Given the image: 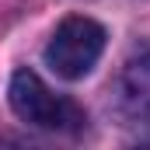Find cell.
<instances>
[{
	"instance_id": "1",
	"label": "cell",
	"mask_w": 150,
	"mask_h": 150,
	"mask_svg": "<svg viewBox=\"0 0 150 150\" xmlns=\"http://www.w3.org/2000/svg\"><path fill=\"white\" fill-rule=\"evenodd\" d=\"M7 98H11V108L21 122L35 126V129H49V133H77L84 129L87 115L77 105L74 98H63L56 94L45 80L32 70H18L11 77V87H7Z\"/></svg>"
},
{
	"instance_id": "2",
	"label": "cell",
	"mask_w": 150,
	"mask_h": 150,
	"mask_svg": "<svg viewBox=\"0 0 150 150\" xmlns=\"http://www.w3.org/2000/svg\"><path fill=\"white\" fill-rule=\"evenodd\" d=\"M105 28L94 21V18H67L52 38H49V45H45V63H49V70L56 77H63V80H80V77H87L94 70V63L101 59V52H105Z\"/></svg>"
},
{
	"instance_id": "3",
	"label": "cell",
	"mask_w": 150,
	"mask_h": 150,
	"mask_svg": "<svg viewBox=\"0 0 150 150\" xmlns=\"http://www.w3.org/2000/svg\"><path fill=\"white\" fill-rule=\"evenodd\" d=\"M115 105L129 119L150 122V45L133 52L115 77Z\"/></svg>"
}]
</instances>
